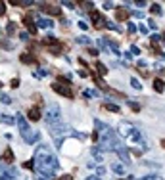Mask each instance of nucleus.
I'll return each mask as SVG.
<instances>
[{"mask_svg":"<svg viewBox=\"0 0 165 180\" xmlns=\"http://www.w3.org/2000/svg\"><path fill=\"white\" fill-rule=\"evenodd\" d=\"M33 163H35V171L48 174V176H54L58 172V169H60V163H58L56 155L48 148H37Z\"/></svg>","mask_w":165,"mask_h":180,"instance_id":"1","label":"nucleus"},{"mask_svg":"<svg viewBox=\"0 0 165 180\" xmlns=\"http://www.w3.org/2000/svg\"><path fill=\"white\" fill-rule=\"evenodd\" d=\"M94 125H96V136H98V142H100V149L113 152L115 144H117V134L113 132V129H110L102 121H94Z\"/></svg>","mask_w":165,"mask_h":180,"instance_id":"2","label":"nucleus"},{"mask_svg":"<svg viewBox=\"0 0 165 180\" xmlns=\"http://www.w3.org/2000/svg\"><path fill=\"white\" fill-rule=\"evenodd\" d=\"M117 134H119L121 138L127 140L131 148H133L134 144H138L140 149H146V144L142 142V136H140L138 129H136V126H133L131 123H127V121H121L119 125H117Z\"/></svg>","mask_w":165,"mask_h":180,"instance_id":"3","label":"nucleus"},{"mask_svg":"<svg viewBox=\"0 0 165 180\" xmlns=\"http://www.w3.org/2000/svg\"><path fill=\"white\" fill-rule=\"evenodd\" d=\"M44 121L50 129H58V126L64 125V123H62V111H60V106H58V104H48V107H46V111H44Z\"/></svg>","mask_w":165,"mask_h":180,"instance_id":"4","label":"nucleus"},{"mask_svg":"<svg viewBox=\"0 0 165 180\" xmlns=\"http://www.w3.org/2000/svg\"><path fill=\"white\" fill-rule=\"evenodd\" d=\"M15 123H17L19 132H21L23 140H25L27 144H35V142L38 140V136H41V134H38V132H33V130L29 129V123L25 121V117H23V115H15Z\"/></svg>","mask_w":165,"mask_h":180,"instance_id":"5","label":"nucleus"},{"mask_svg":"<svg viewBox=\"0 0 165 180\" xmlns=\"http://www.w3.org/2000/svg\"><path fill=\"white\" fill-rule=\"evenodd\" d=\"M0 180H25V178L12 165H0Z\"/></svg>","mask_w":165,"mask_h":180,"instance_id":"6","label":"nucleus"},{"mask_svg":"<svg viewBox=\"0 0 165 180\" xmlns=\"http://www.w3.org/2000/svg\"><path fill=\"white\" fill-rule=\"evenodd\" d=\"M52 90H54L56 94L64 96V98H73V90H71V86H65V84L54 83V84H52Z\"/></svg>","mask_w":165,"mask_h":180,"instance_id":"7","label":"nucleus"},{"mask_svg":"<svg viewBox=\"0 0 165 180\" xmlns=\"http://www.w3.org/2000/svg\"><path fill=\"white\" fill-rule=\"evenodd\" d=\"M88 14H90L92 25H94L96 29H102V27H106V19L102 17V14L98 12V10H88Z\"/></svg>","mask_w":165,"mask_h":180,"instance_id":"8","label":"nucleus"},{"mask_svg":"<svg viewBox=\"0 0 165 180\" xmlns=\"http://www.w3.org/2000/svg\"><path fill=\"white\" fill-rule=\"evenodd\" d=\"M38 8H41V12H44V14H48V15H60L62 14V10L58 8V6H56V4H48V2H41Z\"/></svg>","mask_w":165,"mask_h":180,"instance_id":"9","label":"nucleus"},{"mask_svg":"<svg viewBox=\"0 0 165 180\" xmlns=\"http://www.w3.org/2000/svg\"><path fill=\"white\" fill-rule=\"evenodd\" d=\"M23 25L27 27V31L31 33V35H37L38 27H37V23L33 21V17H31V15H23Z\"/></svg>","mask_w":165,"mask_h":180,"instance_id":"10","label":"nucleus"},{"mask_svg":"<svg viewBox=\"0 0 165 180\" xmlns=\"http://www.w3.org/2000/svg\"><path fill=\"white\" fill-rule=\"evenodd\" d=\"M129 15H131V10H127V8H117L115 10V19H117V21H127Z\"/></svg>","mask_w":165,"mask_h":180,"instance_id":"11","label":"nucleus"},{"mask_svg":"<svg viewBox=\"0 0 165 180\" xmlns=\"http://www.w3.org/2000/svg\"><path fill=\"white\" fill-rule=\"evenodd\" d=\"M27 117H29L31 121H41V107H38V106H33L31 109L27 111Z\"/></svg>","mask_w":165,"mask_h":180,"instance_id":"12","label":"nucleus"},{"mask_svg":"<svg viewBox=\"0 0 165 180\" xmlns=\"http://www.w3.org/2000/svg\"><path fill=\"white\" fill-rule=\"evenodd\" d=\"M19 61H21V63H27V65H35L38 60L33 54H21V56H19Z\"/></svg>","mask_w":165,"mask_h":180,"instance_id":"13","label":"nucleus"},{"mask_svg":"<svg viewBox=\"0 0 165 180\" xmlns=\"http://www.w3.org/2000/svg\"><path fill=\"white\" fill-rule=\"evenodd\" d=\"M64 50H65V46L62 44V42H58V40H56L54 44H50V46H48V52H50V54H56V56L62 54Z\"/></svg>","mask_w":165,"mask_h":180,"instance_id":"14","label":"nucleus"},{"mask_svg":"<svg viewBox=\"0 0 165 180\" xmlns=\"http://www.w3.org/2000/svg\"><path fill=\"white\" fill-rule=\"evenodd\" d=\"M35 23H37L41 29H52V27H54V23H52L50 19H44V17H38Z\"/></svg>","mask_w":165,"mask_h":180,"instance_id":"15","label":"nucleus"},{"mask_svg":"<svg viewBox=\"0 0 165 180\" xmlns=\"http://www.w3.org/2000/svg\"><path fill=\"white\" fill-rule=\"evenodd\" d=\"M154 90H156V92H159V94L165 90V83L161 81V79H156V81H154Z\"/></svg>","mask_w":165,"mask_h":180,"instance_id":"16","label":"nucleus"},{"mask_svg":"<svg viewBox=\"0 0 165 180\" xmlns=\"http://www.w3.org/2000/svg\"><path fill=\"white\" fill-rule=\"evenodd\" d=\"M90 153L94 155V159H96V163H102V149L98 148V146H94V148L90 149Z\"/></svg>","mask_w":165,"mask_h":180,"instance_id":"17","label":"nucleus"},{"mask_svg":"<svg viewBox=\"0 0 165 180\" xmlns=\"http://www.w3.org/2000/svg\"><path fill=\"white\" fill-rule=\"evenodd\" d=\"M2 159H4V163H12L14 161V152H12V149H6V152L2 153Z\"/></svg>","mask_w":165,"mask_h":180,"instance_id":"18","label":"nucleus"},{"mask_svg":"<svg viewBox=\"0 0 165 180\" xmlns=\"http://www.w3.org/2000/svg\"><path fill=\"white\" fill-rule=\"evenodd\" d=\"M56 83H60V84H65V86H69V84H71V79H69V77H65V75H58Z\"/></svg>","mask_w":165,"mask_h":180,"instance_id":"19","label":"nucleus"},{"mask_svg":"<svg viewBox=\"0 0 165 180\" xmlns=\"http://www.w3.org/2000/svg\"><path fill=\"white\" fill-rule=\"evenodd\" d=\"M96 71H98V75H108V67H106L104 63H100V61H96Z\"/></svg>","mask_w":165,"mask_h":180,"instance_id":"20","label":"nucleus"},{"mask_svg":"<svg viewBox=\"0 0 165 180\" xmlns=\"http://www.w3.org/2000/svg\"><path fill=\"white\" fill-rule=\"evenodd\" d=\"M0 121H2V123H6V125H12V123H15V119L12 115H6V113H2V115H0Z\"/></svg>","mask_w":165,"mask_h":180,"instance_id":"21","label":"nucleus"},{"mask_svg":"<svg viewBox=\"0 0 165 180\" xmlns=\"http://www.w3.org/2000/svg\"><path fill=\"white\" fill-rule=\"evenodd\" d=\"M104 107H106V109H108V111H111V113H119V106H115V104H104Z\"/></svg>","mask_w":165,"mask_h":180,"instance_id":"22","label":"nucleus"},{"mask_svg":"<svg viewBox=\"0 0 165 180\" xmlns=\"http://www.w3.org/2000/svg\"><path fill=\"white\" fill-rule=\"evenodd\" d=\"M0 102H2V104H6V106H10V104H12V98H10L8 94L0 92Z\"/></svg>","mask_w":165,"mask_h":180,"instance_id":"23","label":"nucleus"},{"mask_svg":"<svg viewBox=\"0 0 165 180\" xmlns=\"http://www.w3.org/2000/svg\"><path fill=\"white\" fill-rule=\"evenodd\" d=\"M131 84H133V88L134 90H142V86H140V81H138V79H131Z\"/></svg>","mask_w":165,"mask_h":180,"instance_id":"24","label":"nucleus"},{"mask_svg":"<svg viewBox=\"0 0 165 180\" xmlns=\"http://www.w3.org/2000/svg\"><path fill=\"white\" fill-rule=\"evenodd\" d=\"M150 12H152V14H161V8H159V4H152Z\"/></svg>","mask_w":165,"mask_h":180,"instance_id":"25","label":"nucleus"},{"mask_svg":"<svg viewBox=\"0 0 165 180\" xmlns=\"http://www.w3.org/2000/svg\"><path fill=\"white\" fill-rule=\"evenodd\" d=\"M37 180H54V178L48 174H42V172H37Z\"/></svg>","mask_w":165,"mask_h":180,"instance_id":"26","label":"nucleus"},{"mask_svg":"<svg viewBox=\"0 0 165 180\" xmlns=\"http://www.w3.org/2000/svg\"><path fill=\"white\" fill-rule=\"evenodd\" d=\"M0 46L6 48V50H12V48H14L15 44H14V42H0Z\"/></svg>","mask_w":165,"mask_h":180,"instance_id":"27","label":"nucleus"},{"mask_svg":"<svg viewBox=\"0 0 165 180\" xmlns=\"http://www.w3.org/2000/svg\"><path fill=\"white\" fill-rule=\"evenodd\" d=\"M77 42H79V44H90V38H88V37H79Z\"/></svg>","mask_w":165,"mask_h":180,"instance_id":"28","label":"nucleus"},{"mask_svg":"<svg viewBox=\"0 0 165 180\" xmlns=\"http://www.w3.org/2000/svg\"><path fill=\"white\" fill-rule=\"evenodd\" d=\"M111 169H113V171H115V172H117V174H123V171H125L123 167H121V165H117V163H115V165H113V167H111Z\"/></svg>","mask_w":165,"mask_h":180,"instance_id":"29","label":"nucleus"},{"mask_svg":"<svg viewBox=\"0 0 165 180\" xmlns=\"http://www.w3.org/2000/svg\"><path fill=\"white\" fill-rule=\"evenodd\" d=\"M140 180H161V178L157 174H148V176H142Z\"/></svg>","mask_w":165,"mask_h":180,"instance_id":"30","label":"nucleus"},{"mask_svg":"<svg viewBox=\"0 0 165 180\" xmlns=\"http://www.w3.org/2000/svg\"><path fill=\"white\" fill-rule=\"evenodd\" d=\"M6 33H8V35H14V33H15L14 23H8V27H6Z\"/></svg>","mask_w":165,"mask_h":180,"instance_id":"31","label":"nucleus"},{"mask_svg":"<svg viewBox=\"0 0 165 180\" xmlns=\"http://www.w3.org/2000/svg\"><path fill=\"white\" fill-rule=\"evenodd\" d=\"M23 167H25V169H33V171H35V163H33V161H23Z\"/></svg>","mask_w":165,"mask_h":180,"instance_id":"32","label":"nucleus"},{"mask_svg":"<svg viewBox=\"0 0 165 180\" xmlns=\"http://www.w3.org/2000/svg\"><path fill=\"white\" fill-rule=\"evenodd\" d=\"M10 84H12V88H19V79L17 77L12 79V83H10Z\"/></svg>","mask_w":165,"mask_h":180,"instance_id":"33","label":"nucleus"},{"mask_svg":"<svg viewBox=\"0 0 165 180\" xmlns=\"http://www.w3.org/2000/svg\"><path fill=\"white\" fill-rule=\"evenodd\" d=\"M44 75H46V71H41V69H38V71H35V77H38V79H42Z\"/></svg>","mask_w":165,"mask_h":180,"instance_id":"34","label":"nucleus"},{"mask_svg":"<svg viewBox=\"0 0 165 180\" xmlns=\"http://www.w3.org/2000/svg\"><path fill=\"white\" fill-rule=\"evenodd\" d=\"M58 180H73V176H71V174H62Z\"/></svg>","mask_w":165,"mask_h":180,"instance_id":"35","label":"nucleus"},{"mask_svg":"<svg viewBox=\"0 0 165 180\" xmlns=\"http://www.w3.org/2000/svg\"><path fill=\"white\" fill-rule=\"evenodd\" d=\"M129 107H131V109H134V111L140 109V107H138V104H133V102H129Z\"/></svg>","mask_w":165,"mask_h":180,"instance_id":"36","label":"nucleus"},{"mask_svg":"<svg viewBox=\"0 0 165 180\" xmlns=\"http://www.w3.org/2000/svg\"><path fill=\"white\" fill-rule=\"evenodd\" d=\"M6 14V6H4V2H0V15H4Z\"/></svg>","mask_w":165,"mask_h":180,"instance_id":"37","label":"nucleus"},{"mask_svg":"<svg viewBox=\"0 0 165 180\" xmlns=\"http://www.w3.org/2000/svg\"><path fill=\"white\" fill-rule=\"evenodd\" d=\"M131 54H134V56H138V54H140V50H138V48H136V46H133V48H131Z\"/></svg>","mask_w":165,"mask_h":180,"instance_id":"38","label":"nucleus"},{"mask_svg":"<svg viewBox=\"0 0 165 180\" xmlns=\"http://www.w3.org/2000/svg\"><path fill=\"white\" fill-rule=\"evenodd\" d=\"M129 31L134 33V31H136V25H134V23H129Z\"/></svg>","mask_w":165,"mask_h":180,"instance_id":"39","label":"nucleus"},{"mask_svg":"<svg viewBox=\"0 0 165 180\" xmlns=\"http://www.w3.org/2000/svg\"><path fill=\"white\" fill-rule=\"evenodd\" d=\"M79 75H81V77H87V75H88V69H81V71H79Z\"/></svg>","mask_w":165,"mask_h":180,"instance_id":"40","label":"nucleus"},{"mask_svg":"<svg viewBox=\"0 0 165 180\" xmlns=\"http://www.w3.org/2000/svg\"><path fill=\"white\" fill-rule=\"evenodd\" d=\"M138 29H140V33H144V35H146V33H148V27H144V25H140V27H138Z\"/></svg>","mask_w":165,"mask_h":180,"instance_id":"41","label":"nucleus"},{"mask_svg":"<svg viewBox=\"0 0 165 180\" xmlns=\"http://www.w3.org/2000/svg\"><path fill=\"white\" fill-rule=\"evenodd\" d=\"M79 27H81V29H87V27H88V25H87V23H85V21H79Z\"/></svg>","mask_w":165,"mask_h":180,"instance_id":"42","label":"nucleus"},{"mask_svg":"<svg viewBox=\"0 0 165 180\" xmlns=\"http://www.w3.org/2000/svg\"><path fill=\"white\" fill-rule=\"evenodd\" d=\"M87 180H100V178H98V176H88Z\"/></svg>","mask_w":165,"mask_h":180,"instance_id":"43","label":"nucleus"},{"mask_svg":"<svg viewBox=\"0 0 165 180\" xmlns=\"http://www.w3.org/2000/svg\"><path fill=\"white\" fill-rule=\"evenodd\" d=\"M161 146H163V148H165V140H163V142H161Z\"/></svg>","mask_w":165,"mask_h":180,"instance_id":"44","label":"nucleus"},{"mask_svg":"<svg viewBox=\"0 0 165 180\" xmlns=\"http://www.w3.org/2000/svg\"><path fill=\"white\" fill-rule=\"evenodd\" d=\"M163 38H165V33H163Z\"/></svg>","mask_w":165,"mask_h":180,"instance_id":"45","label":"nucleus"},{"mask_svg":"<svg viewBox=\"0 0 165 180\" xmlns=\"http://www.w3.org/2000/svg\"><path fill=\"white\" fill-rule=\"evenodd\" d=\"M0 86H2V83H0Z\"/></svg>","mask_w":165,"mask_h":180,"instance_id":"46","label":"nucleus"}]
</instances>
